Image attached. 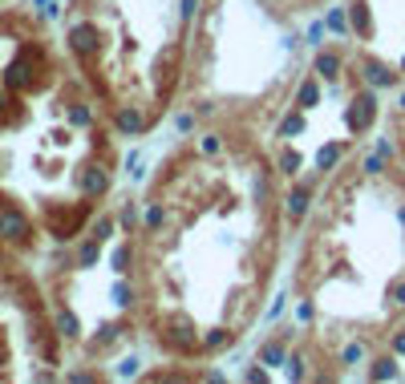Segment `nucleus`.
<instances>
[{"instance_id": "1", "label": "nucleus", "mask_w": 405, "mask_h": 384, "mask_svg": "<svg viewBox=\"0 0 405 384\" xmlns=\"http://www.w3.org/2000/svg\"><path fill=\"white\" fill-rule=\"evenodd\" d=\"M0 231L12 235V239H21V235H25V218H21L16 211H4L0 214Z\"/></svg>"}]
</instances>
